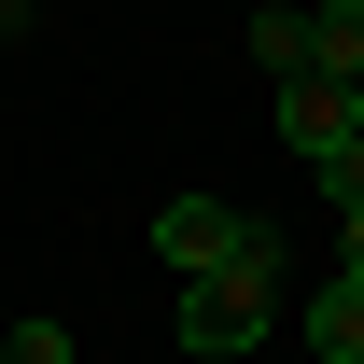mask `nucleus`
I'll list each match as a JSON object with an SVG mask.
<instances>
[{"label": "nucleus", "mask_w": 364, "mask_h": 364, "mask_svg": "<svg viewBox=\"0 0 364 364\" xmlns=\"http://www.w3.org/2000/svg\"><path fill=\"white\" fill-rule=\"evenodd\" d=\"M309 70L322 85H364V0H309Z\"/></svg>", "instance_id": "obj_5"}, {"label": "nucleus", "mask_w": 364, "mask_h": 364, "mask_svg": "<svg viewBox=\"0 0 364 364\" xmlns=\"http://www.w3.org/2000/svg\"><path fill=\"white\" fill-rule=\"evenodd\" d=\"M267 322H280V238L252 225V238H238V267L182 280V350H196V364H252V350H267Z\"/></svg>", "instance_id": "obj_1"}, {"label": "nucleus", "mask_w": 364, "mask_h": 364, "mask_svg": "<svg viewBox=\"0 0 364 364\" xmlns=\"http://www.w3.org/2000/svg\"><path fill=\"white\" fill-rule=\"evenodd\" d=\"M350 140H364V85H322V70L280 85V154H294V168H336Z\"/></svg>", "instance_id": "obj_2"}, {"label": "nucleus", "mask_w": 364, "mask_h": 364, "mask_svg": "<svg viewBox=\"0 0 364 364\" xmlns=\"http://www.w3.org/2000/svg\"><path fill=\"white\" fill-rule=\"evenodd\" d=\"M238 238H252V225H238L225 196H196V182H182L168 210H154V267H168V280H210V267H238Z\"/></svg>", "instance_id": "obj_3"}, {"label": "nucleus", "mask_w": 364, "mask_h": 364, "mask_svg": "<svg viewBox=\"0 0 364 364\" xmlns=\"http://www.w3.org/2000/svg\"><path fill=\"white\" fill-rule=\"evenodd\" d=\"M14 14H28V0H0V28H14Z\"/></svg>", "instance_id": "obj_9"}, {"label": "nucleus", "mask_w": 364, "mask_h": 364, "mask_svg": "<svg viewBox=\"0 0 364 364\" xmlns=\"http://www.w3.org/2000/svg\"><path fill=\"white\" fill-rule=\"evenodd\" d=\"M350 280H364V210H350Z\"/></svg>", "instance_id": "obj_8"}, {"label": "nucleus", "mask_w": 364, "mask_h": 364, "mask_svg": "<svg viewBox=\"0 0 364 364\" xmlns=\"http://www.w3.org/2000/svg\"><path fill=\"white\" fill-rule=\"evenodd\" d=\"M252 70H280V85L309 70V14H294V0H267V14H252Z\"/></svg>", "instance_id": "obj_6"}, {"label": "nucleus", "mask_w": 364, "mask_h": 364, "mask_svg": "<svg viewBox=\"0 0 364 364\" xmlns=\"http://www.w3.org/2000/svg\"><path fill=\"white\" fill-rule=\"evenodd\" d=\"M0 364H70V322H14V350Z\"/></svg>", "instance_id": "obj_7"}, {"label": "nucleus", "mask_w": 364, "mask_h": 364, "mask_svg": "<svg viewBox=\"0 0 364 364\" xmlns=\"http://www.w3.org/2000/svg\"><path fill=\"white\" fill-rule=\"evenodd\" d=\"M294 336H309L322 364H364V280L336 267V280H322V294H309V322H294Z\"/></svg>", "instance_id": "obj_4"}]
</instances>
